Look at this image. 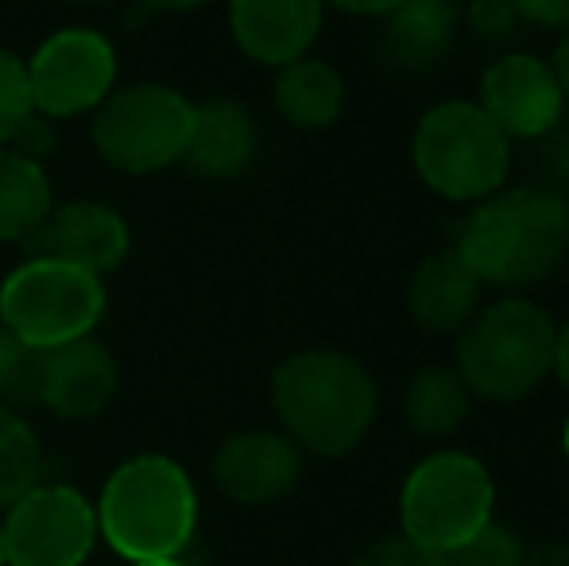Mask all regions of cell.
<instances>
[{"label": "cell", "mask_w": 569, "mask_h": 566, "mask_svg": "<svg viewBox=\"0 0 569 566\" xmlns=\"http://www.w3.org/2000/svg\"><path fill=\"white\" fill-rule=\"evenodd\" d=\"M54 210L51 179L43 163L0 148V245H28Z\"/></svg>", "instance_id": "ffe728a7"}, {"label": "cell", "mask_w": 569, "mask_h": 566, "mask_svg": "<svg viewBox=\"0 0 569 566\" xmlns=\"http://www.w3.org/2000/svg\"><path fill=\"white\" fill-rule=\"evenodd\" d=\"M457 0H403L388 12L383 43L407 70H427L442 59L457 39Z\"/></svg>", "instance_id": "ac0fdd59"}, {"label": "cell", "mask_w": 569, "mask_h": 566, "mask_svg": "<svg viewBox=\"0 0 569 566\" xmlns=\"http://www.w3.org/2000/svg\"><path fill=\"white\" fill-rule=\"evenodd\" d=\"M299 477L302 450L279 430H237L213 454V481L237 505H276Z\"/></svg>", "instance_id": "5bb4252c"}, {"label": "cell", "mask_w": 569, "mask_h": 566, "mask_svg": "<svg viewBox=\"0 0 569 566\" xmlns=\"http://www.w3.org/2000/svg\"><path fill=\"white\" fill-rule=\"evenodd\" d=\"M132 566H187L182 559H151V563H132Z\"/></svg>", "instance_id": "d590c367"}, {"label": "cell", "mask_w": 569, "mask_h": 566, "mask_svg": "<svg viewBox=\"0 0 569 566\" xmlns=\"http://www.w3.org/2000/svg\"><path fill=\"white\" fill-rule=\"evenodd\" d=\"M120 369L109 346L78 338L59 349L36 354V404L59 419H93L113 404Z\"/></svg>", "instance_id": "4fadbf2b"}, {"label": "cell", "mask_w": 569, "mask_h": 566, "mask_svg": "<svg viewBox=\"0 0 569 566\" xmlns=\"http://www.w3.org/2000/svg\"><path fill=\"white\" fill-rule=\"evenodd\" d=\"M0 566H4V532H0Z\"/></svg>", "instance_id": "74e56055"}, {"label": "cell", "mask_w": 569, "mask_h": 566, "mask_svg": "<svg viewBox=\"0 0 569 566\" xmlns=\"http://www.w3.org/2000/svg\"><path fill=\"white\" fill-rule=\"evenodd\" d=\"M109 295L101 276L62 260L28 257L0 284V322L31 354L90 338L101 326Z\"/></svg>", "instance_id": "5b68a950"}, {"label": "cell", "mask_w": 569, "mask_h": 566, "mask_svg": "<svg viewBox=\"0 0 569 566\" xmlns=\"http://www.w3.org/2000/svg\"><path fill=\"white\" fill-rule=\"evenodd\" d=\"M558 326L527 299H500L477 310L457 338V373L485 400H523L555 369Z\"/></svg>", "instance_id": "277c9868"}, {"label": "cell", "mask_w": 569, "mask_h": 566, "mask_svg": "<svg viewBox=\"0 0 569 566\" xmlns=\"http://www.w3.org/2000/svg\"><path fill=\"white\" fill-rule=\"evenodd\" d=\"M23 357H28V349L20 346V341L12 338V334L4 330V322H0V400H4V393L12 388L16 373H20Z\"/></svg>", "instance_id": "f546056e"}, {"label": "cell", "mask_w": 569, "mask_h": 566, "mask_svg": "<svg viewBox=\"0 0 569 566\" xmlns=\"http://www.w3.org/2000/svg\"><path fill=\"white\" fill-rule=\"evenodd\" d=\"M465 20H469V28L485 39H508L511 31H516V23H523L511 0H469Z\"/></svg>", "instance_id": "484cf974"}, {"label": "cell", "mask_w": 569, "mask_h": 566, "mask_svg": "<svg viewBox=\"0 0 569 566\" xmlns=\"http://www.w3.org/2000/svg\"><path fill=\"white\" fill-rule=\"evenodd\" d=\"M4 566H82L98 544V513L74 485L28 489L8 505Z\"/></svg>", "instance_id": "30bf717a"}, {"label": "cell", "mask_w": 569, "mask_h": 566, "mask_svg": "<svg viewBox=\"0 0 569 566\" xmlns=\"http://www.w3.org/2000/svg\"><path fill=\"white\" fill-rule=\"evenodd\" d=\"M256 143H260V132H256L252 113L237 101L213 98L194 109V132H190L182 163L198 179L229 182L248 171V163L256 159Z\"/></svg>", "instance_id": "e0dca14e"}, {"label": "cell", "mask_w": 569, "mask_h": 566, "mask_svg": "<svg viewBox=\"0 0 569 566\" xmlns=\"http://www.w3.org/2000/svg\"><path fill=\"white\" fill-rule=\"evenodd\" d=\"M566 450H569V424H566Z\"/></svg>", "instance_id": "f35d334b"}, {"label": "cell", "mask_w": 569, "mask_h": 566, "mask_svg": "<svg viewBox=\"0 0 569 566\" xmlns=\"http://www.w3.org/2000/svg\"><path fill=\"white\" fill-rule=\"evenodd\" d=\"M555 373L562 377V385L569 388V318H566V326L558 330V338H555Z\"/></svg>", "instance_id": "e575fe53"}, {"label": "cell", "mask_w": 569, "mask_h": 566, "mask_svg": "<svg viewBox=\"0 0 569 566\" xmlns=\"http://www.w3.org/2000/svg\"><path fill=\"white\" fill-rule=\"evenodd\" d=\"M480 109L508 140H542L562 121L566 98L550 62L503 54L480 78Z\"/></svg>", "instance_id": "8fae6325"}, {"label": "cell", "mask_w": 569, "mask_h": 566, "mask_svg": "<svg viewBox=\"0 0 569 566\" xmlns=\"http://www.w3.org/2000/svg\"><path fill=\"white\" fill-rule=\"evenodd\" d=\"M450 566H523V547L500 524L480 528L469 544H461L450 555Z\"/></svg>", "instance_id": "cb8c5ba5"}, {"label": "cell", "mask_w": 569, "mask_h": 566, "mask_svg": "<svg viewBox=\"0 0 569 566\" xmlns=\"http://www.w3.org/2000/svg\"><path fill=\"white\" fill-rule=\"evenodd\" d=\"M357 566H450V555H438L430 547L411 544L407 536H388L376 539L357 559Z\"/></svg>", "instance_id": "d4e9b609"}, {"label": "cell", "mask_w": 569, "mask_h": 566, "mask_svg": "<svg viewBox=\"0 0 569 566\" xmlns=\"http://www.w3.org/2000/svg\"><path fill=\"white\" fill-rule=\"evenodd\" d=\"M322 12L326 0H229V28L248 59L279 70L310 51Z\"/></svg>", "instance_id": "9a60e30c"}, {"label": "cell", "mask_w": 569, "mask_h": 566, "mask_svg": "<svg viewBox=\"0 0 569 566\" xmlns=\"http://www.w3.org/2000/svg\"><path fill=\"white\" fill-rule=\"evenodd\" d=\"M271 408L299 450L338 458L368 435L376 385L368 369L338 349H302L271 373Z\"/></svg>", "instance_id": "6da1fadb"}, {"label": "cell", "mask_w": 569, "mask_h": 566, "mask_svg": "<svg viewBox=\"0 0 569 566\" xmlns=\"http://www.w3.org/2000/svg\"><path fill=\"white\" fill-rule=\"evenodd\" d=\"M457 252L485 287H531L569 252V202L542 187L488 195L469 214Z\"/></svg>", "instance_id": "7a4b0ae2"}, {"label": "cell", "mask_w": 569, "mask_h": 566, "mask_svg": "<svg viewBox=\"0 0 569 566\" xmlns=\"http://www.w3.org/2000/svg\"><path fill=\"white\" fill-rule=\"evenodd\" d=\"M469 385L461 380L457 369H422L419 377L407 385L403 411L411 430L427 438H446L469 416Z\"/></svg>", "instance_id": "44dd1931"}, {"label": "cell", "mask_w": 569, "mask_h": 566, "mask_svg": "<svg viewBox=\"0 0 569 566\" xmlns=\"http://www.w3.org/2000/svg\"><path fill=\"white\" fill-rule=\"evenodd\" d=\"M93 513L98 536L120 559H179L198 528V493L174 458L136 454L109 474Z\"/></svg>", "instance_id": "3957f363"}, {"label": "cell", "mask_w": 569, "mask_h": 566, "mask_svg": "<svg viewBox=\"0 0 569 566\" xmlns=\"http://www.w3.org/2000/svg\"><path fill=\"white\" fill-rule=\"evenodd\" d=\"M8 148L20 151V156H28V159H36V163H43V156H51L54 151V121H47V117H39L36 109H31L28 121L12 132Z\"/></svg>", "instance_id": "4316f807"}, {"label": "cell", "mask_w": 569, "mask_h": 566, "mask_svg": "<svg viewBox=\"0 0 569 566\" xmlns=\"http://www.w3.org/2000/svg\"><path fill=\"white\" fill-rule=\"evenodd\" d=\"M496 489L488 469L469 454H435L419 461L399 493L403 536L438 555H453L492 524Z\"/></svg>", "instance_id": "ba28073f"}, {"label": "cell", "mask_w": 569, "mask_h": 566, "mask_svg": "<svg viewBox=\"0 0 569 566\" xmlns=\"http://www.w3.org/2000/svg\"><path fill=\"white\" fill-rule=\"evenodd\" d=\"M31 117V90L28 67L20 54L0 47V148H8L12 132Z\"/></svg>", "instance_id": "603a6c76"}, {"label": "cell", "mask_w": 569, "mask_h": 566, "mask_svg": "<svg viewBox=\"0 0 569 566\" xmlns=\"http://www.w3.org/2000/svg\"><path fill=\"white\" fill-rule=\"evenodd\" d=\"M326 4L341 8V12H352V16H388L396 4L403 0H326Z\"/></svg>", "instance_id": "4dcf8cb0"}, {"label": "cell", "mask_w": 569, "mask_h": 566, "mask_svg": "<svg viewBox=\"0 0 569 566\" xmlns=\"http://www.w3.org/2000/svg\"><path fill=\"white\" fill-rule=\"evenodd\" d=\"M480 291H485V284L465 265L457 245H450V249H438L435 257L422 260L419 272L411 276L407 307H411L415 322L427 326V330L461 334L477 315Z\"/></svg>", "instance_id": "2e32d148"}, {"label": "cell", "mask_w": 569, "mask_h": 566, "mask_svg": "<svg viewBox=\"0 0 569 566\" xmlns=\"http://www.w3.org/2000/svg\"><path fill=\"white\" fill-rule=\"evenodd\" d=\"M542 190H550V195H558L562 202H569V137H558L550 140L547 148H542Z\"/></svg>", "instance_id": "83f0119b"}, {"label": "cell", "mask_w": 569, "mask_h": 566, "mask_svg": "<svg viewBox=\"0 0 569 566\" xmlns=\"http://www.w3.org/2000/svg\"><path fill=\"white\" fill-rule=\"evenodd\" d=\"M23 252L62 260V265L82 268L90 276H109L132 252V234L113 206L78 198V202L54 206L43 226L36 229V237L23 245Z\"/></svg>", "instance_id": "7c38bea8"}, {"label": "cell", "mask_w": 569, "mask_h": 566, "mask_svg": "<svg viewBox=\"0 0 569 566\" xmlns=\"http://www.w3.org/2000/svg\"><path fill=\"white\" fill-rule=\"evenodd\" d=\"M550 70H555L558 90H562V98L569 101V31L562 36V43H558V51H555V62H550Z\"/></svg>", "instance_id": "836d02e7"}, {"label": "cell", "mask_w": 569, "mask_h": 566, "mask_svg": "<svg viewBox=\"0 0 569 566\" xmlns=\"http://www.w3.org/2000/svg\"><path fill=\"white\" fill-rule=\"evenodd\" d=\"M39 474H43V446H39L36 430L20 411L0 404V508L36 489Z\"/></svg>", "instance_id": "7402d4cb"}, {"label": "cell", "mask_w": 569, "mask_h": 566, "mask_svg": "<svg viewBox=\"0 0 569 566\" xmlns=\"http://www.w3.org/2000/svg\"><path fill=\"white\" fill-rule=\"evenodd\" d=\"M415 171L450 202H485L511 167V140L472 101H442L419 121L411 140Z\"/></svg>", "instance_id": "8992f818"}, {"label": "cell", "mask_w": 569, "mask_h": 566, "mask_svg": "<svg viewBox=\"0 0 569 566\" xmlns=\"http://www.w3.org/2000/svg\"><path fill=\"white\" fill-rule=\"evenodd\" d=\"M67 4H109V0H67Z\"/></svg>", "instance_id": "8d00e7d4"}, {"label": "cell", "mask_w": 569, "mask_h": 566, "mask_svg": "<svg viewBox=\"0 0 569 566\" xmlns=\"http://www.w3.org/2000/svg\"><path fill=\"white\" fill-rule=\"evenodd\" d=\"M28 67L31 109L47 121L86 117L117 90V51L93 28H62L36 47Z\"/></svg>", "instance_id": "9c48e42d"}, {"label": "cell", "mask_w": 569, "mask_h": 566, "mask_svg": "<svg viewBox=\"0 0 569 566\" xmlns=\"http://www.w3.org/2000/svg\"><path fill=\"white\" fill-rule=\"evenodd\" d=\"M276 109L291 129L318 132L330 129L345 109V82L341 75L322 59H302L279 67L276 78Z\"/></svg>", "instance_id": "d6986e66"}, {"label": "cell", "mask_w": 569, "mask_h": 566, "mask_svg": "<svg viewBox=\"0 0 569 566\" xmlns=\"http://www.w3.org/2000/svg\"><path fill=\"white\" fill-rule=\"evenodd\" d=\"M519 20L535 28H569V0H511Z\"/></svg>", "instance_id": "f1b7e54d"}, {"label": "cell", "mask_w": 569, "mask_h": 566, "mask_svg": "<svg viewBox=\"0 0 569 566\" xmlns=\"http://www.w3.org/2000/svg\"><path fill=\"white\" fill-rule=\"evenodd\" d=\"M194 101L174 86L136 82L93 109L90 137L98 156L124 175H151L182 163L194 132Z\"/></svg>", "instance_id": "52a82bcc"}, {"label": "cell", "mask_w": 569, "mask_h": 566, "mask_svg": "<svg viewBox=\"0 0 569 566\" xmlns=\"http://www.w3.org/2000/svg\"><path fill=\"white\" fill-rule=\"evenodd\" d=\"M523 566H569V544H550L523 555Z\"/></svg>", "instance_id": "1f68e13d"}, {"label": "cell", "mask_w": 569, "mask_h": 566, "mask_svg": "<svg viewBox=\"0 0 569 566\" xmlns=\"http://www.w3.org/2000/svg\"><path fill=\"white\" fill-rule=\"evenodd\" d=\"M143 12H194V8H206L210 0H132Z\"/></svg>", "instance_id": "d6a6232c"}]
</instances>
